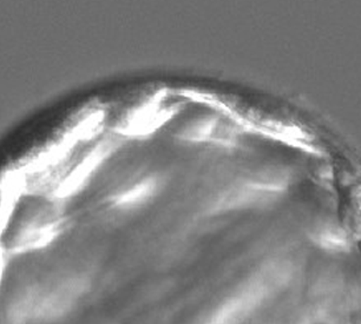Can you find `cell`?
<instances>
[{
  "label": "cell",
  "instance_id": "obj_3",
  "mask_svg": "<svg viewBox=\"0 0 361 324\" xmlns=\"http://www.w3.org/2000/svg\"><path fill=\"white\" fill-rule=\"evenodd\" d=\"M257 285H248L221 303L201 324H241L260 299Z\"/></svg>",
  "mask_w": 361,
  "mask_h": 324
},
{
  "label": "cell",
  "instance_id": "obj_4",
  "mask_svg": "<svg viewBox=\"0 0 361 324\" xmlns=\"http://www.w3.org/2000/svg\"><path fill=\"white\" fill-rule=\"evenodd\" d=\"M162 187V180L159 175H147L143 178L135 180L134 183L116 191L109 199V202L116 209L131 210L140 209L149 202H152L159 194Z\"/></svg>",
  "mask_w": 361,
  "mask_h": 324
},
{
  "label": "cell",
  "instance_id": "obj_2",
  "mask_svg": "<svg viewBox=\"0 0 361 324\" xmlns=\"http://www.w3.org/2000/svg\"><path fill=\"white\" fill-rule=\"evenodd\" d=\"M224 116L213 112L201 115L185 123L176 137L189 144H210L224 148L234 147L236 142L234 126Z\"/></svg>",
  "mask_w": 361,
  "mask_h": 324
},
{
  "label": "cell",
  "instance_id": "obj_1",
  "mask_svg": "<svg viewBox=\"0 0 361 324\" xmlns=\"http://www.w3.org/2000/svg\"><path fill=\"white\" fill-rule=\"evenodd\" d=\"M185 105V98L180 92H171L168 89L155 91L117 123L114 134L131 139L152 137L175 118Z\"/></svg>",
  "mask_w": 361,
  "mask_h": 324
}]
</instances>
